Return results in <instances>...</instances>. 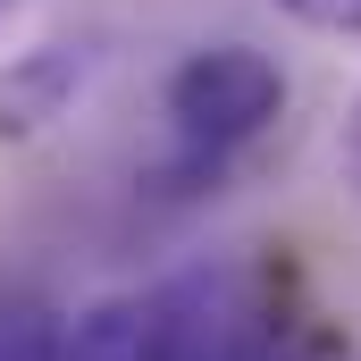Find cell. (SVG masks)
I'll use <instances>...</instances> for the list:
<instances>
[{"label":"cell","instance_id":"obj_1","mask_svg":"<svg viewBox=\"0 0 361 361\" xmlns=\"http://www.w3.org/2000/svg\"><path fill=\"white\" fill-rule=\"evenodd\" d=\"M286 68L252 42H202L160 76V160L152 193L202 202L244 169V152L286 118Z\"/></svg>","mask_w":361,"mask_h":361},{"label":"cell","instance_id":"obj_2","mask_svg":"<svg viewBox=\"0 0 361 361\" xmlns=\"http://www.w3.org/2000/svg\"><path fill=\"white\" fill-rule=\"evenodd\" d=\"M185 361H302V302L269 261L185 269Z\"/></svg>","mask_w":361,"mask_h":361},{"label":"cell","instance_id":"obj_3","mask_svg":"<svg viewBox=\"0 0 361 361\" xmlns=\"http://www.w3.org/2000/svg\"><path fill=\"white\" fill-rule=\"evenodd\" d=\"M68 361H185V286H126L68 319Z\"/></svg>","mask_w":361,"mask_h":361},{"label":"cell","instance_id":"obj_4","mask_svg":"<svg viewBox=\"0 0 361 361\" xmlns=\"http://www.w3.org/2000/svg\"><path fill=\"white\" fill-rule=\"evenodd\" d=\"M92 42H34L0 68V143H34L42 126H59L92 85Z\"/></svg>","mask_w":361,"mask_h":361},{"label":"cell","instance_id":"obj_5","mask_svg":"<svg viewBox=\"0 0 361 361\" xmlns=\"http://www.w3.org/2000/svg\"><path fill=\"white\" fill-rule=\"evenodd\" d=\"M0 361H68V319L34 294L0 302Z\"/></svg>","mask_w":361,"mask_h":361},{"label":"cell","instance_id":"obj_6","mask_svg":"<svg viewBox=\"0 0 361 361\" xmlns=\"http://www.w3.org/2000/svg\"><path fill=\"white\" fill-rule=\"evenodd\" d=\"M269 8H286V17L311 25V34H345V42H361V0H269Z\"/></svg>","mask_w":361,"mask_h":361},{"label":"cell","instance_id":"obj_7","mask_svg":"<svg viewBox=\"0 0 361 361\" xmlns=\"http://www.w3.org/2000/svg\"><path fill=\"white\" fill-rule=\"evenodd\" d=\"M345 185L361 193V92H353V109H345Z\"/></svg>","mask_w":361,"mask_h":361},{"label":"cell","instance_id":"obj_8","mask_svg":"<svg viewBox=\"0 0 361 361\" xmlns=\"http://www.w3.org/2000/svg\"><path fill=\"white\" fill-rule=\"evenodd\" d=\"M0 17H8V0H0Z\"/></svg>","mask_w":361,"mask_h":361}]
</instances>
